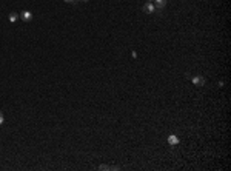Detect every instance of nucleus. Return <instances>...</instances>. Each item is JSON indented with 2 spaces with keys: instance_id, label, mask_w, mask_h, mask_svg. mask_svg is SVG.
Instances as JSON below:
<instances>
[{
  "instance_id": "20e7f679",
  "label": "nucleus",
  "mask_w": 231,
  "mask_h": 171,
  "mask_svg": "<svg viewBox=\"0 0 231 171\" xmlns=\"http://www.w3.org/2000/svg\"><path fill=\"white\" fill-rule=\"evenodd\" d=\"M167 6V0H154V8L156 9H162Z\"/></svg>"
},
{
  "instance_id": "7ed1b4c3",
  "label": "nucleus",
  "mask_w": 231,
  "mask_h": 171,
  "mask_svg": "<svg viewBox=\"0 0 231 171\" xmlns=\"http://www.w3.org/2000/svg\"><path fill=\"white\" fill-rule=\"evenodd\" d=\"M143 12H148V14H151V12H154L156 11V8H154V5L151 3V2H146L145 5H143Z\"/></svg>"
},
{
  "instance_id": "0eeeda50",
  "label": "nucleus",
  "mask_w": 231,
  "mask_h": 171,
  "mask_svg": "<svg viewBox=\"0 0 231 171\" xmlns=\"http://www.w3.org/2000/svg\"><path fill=\"white\" fill-rule=\"evenodd\" d=\"M99 169L100 171H106V169H110V166H108V165H99Z\"/></svg>"
},
{
  "instance_id": "9b49d317",
  "label": "nucleus",
  "mask_w": 231,
  "mask_h": 171,
  "mask_svg": "<svg viewBox=\"0 0 231 171\" xmlns=\"http://www.w3.org/2000/svg\"><path fill=\"white\" fill-rule=\"evenodd\" d=\"M148 2H153V0H148Z\"/></svg>"
},
{
  "instance_id": "f257e3e1",
  "label": "nucleus",
  "mask_w": 231,
  "mask_h": 171,
  "mask_svg": "<svg viewBox=\"0 0 231 171\" xmlns=\"http://www.w3.org/2000/svg\"><path fill=\"white\" fill-rule=\"evenodd\" d=\"M20 19L23 22H31L33 20V12L31 11H22L20 12Z\"/></svg>"
},
{
  "instance_id": "39448f33",
  "label": "nucleus",
  "mask_w": 231,
  "mask_h": 171,
  "mask_svg": "<svg viewBox=\"0 0 231 171\" xmlns=\"http://www.w3.org/2000/svg\"><path fill=\"white\" fill-rule=\"evenodd\" d=\"M180 140H179V137L177 136H174V134H171V136H168V143L170 145H177Z\"/></svg>"
},
{
  "instance_id": "f03ea898",
  "label": "nucleus",
  "mask_w": 231,
  "mask_h": 171,
  "mask_svg": "<svg viewBox=\"0 0 231 171\" xmlns=\"http://www.w3.org/2000/svg\"><path fill=\"white\" fill-rule=\"evenodd\" d=\"M193 83H194L196 86H203V85H205V77H202V76L193 77Z\"/></svg>"
},
{
  "instance_id": "9d476101",
  "label": "nucleus",
  "mask_w": 231,
  "mask_h": 171,
  "mask_svg": "<svg viewBox=\"0 0 231 171\" xmlns=\"http://www.w3.org/2000/svg\"><path fill=\"white\" fill-rule=\"evenodd\" d=\"M80 2H88V0H80Z\"/></svg>"
},
{
  "instance_id": "1a4fd4ad",
  "label": "nucleus",
  "mask_w": 231,
  "mask_h": 171,
  "mask_svg": "<svg viewBox=\"0 0 231 171\" xmlns=\"http://www.w3.org/2000/svg\"><path fill=\"white\" fill-rule=\"evenodd\" d=\"M65 2H66V3H76L77 0H65Z\"/></svg>"
},
{
  "instance_id": "423d86ee",
  "label": "nucleus",
  "mask_w": 231,
  "mask_h": 171,
  "mask_svg": "<svg viewBox=\"0 0 231 171\" xmlns=\"http://www.w3.org/2000/svg\"><path fill=\"white\" fill-rule=\"evenodd\" d=\"M20 16L17 14V12H11V14L8 16V20L11 22V23H14V22H17V19H19Z\"/></svg>"
},
{
  "instance_id": "6e6552de",
  "label": "nucleus",
  "mask_w": 231,
  "mask_h": 171,
  "mask_svg": "<svg viewBox=\"0 0 231 171\" xmlns=\"http://www.w3.org/2000/svg\"><path fill=\"white\" fill-rule=\"evenodd\" d=\"M3 122H5V117H3V114H2V113H0V125H2Z\"/></svg>"
}]
</instances>
